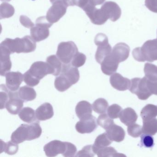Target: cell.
Returning <instances> with one entry per match:
<instances>
[{
	"label": "cell",
	"instance_id": "obj_1",
	"mask_svg": "<svg viewBox=\"0 0 157 157\" xmlns=\"http://www.w3.org/2000/svg\"><path fill=\"white\" fill-rule=\"evenodd\" d=\"M42 129L38 122L31 124L21 125L12 134L11 139L17 144H20L25 140H32L38 138L41 136Z\"/></svg>",
	"mask_w": 157,
	"mask_h": 157
},
{
	"label": "cell",
	"instance_id": "obj_2",
	"mask_svg": "<svg viewBox=\"0 0 157 157\" xmlns=\"http://www.w3.org/2000/svg\"><path fill=\"white\" fill-rule=\"evenodd\" d=\"M1 46L6 48L11 54L31 53L36 48V41L29 36L15 39L7 38L1 44Z\"/></svg>",
	"mask_w": 157,
	"mask_h": 157
},
{
	"label": "cell",
	"instance_id": "obj_3",
	"mask_svg": "<svg viewBox=\"0 0 157 157\" xmlns=\"http://www.w3.org/2000/svg\"><path fill=\"white\" fill-rule=\"evenodd\" d=\"M132 56L139 62L157 60V38L148 40L141 47L136 48L132 52Z\"/></svg>",
	"mask_w": 157,
	"mask_h": 157
},
{
	"label": "cell",
	"instance_id": "obj_4",
	"mask_svg": "<svg viewBox=\"0 0 157 157\" xmlns=\"http://www.w3.org/2000/svg\"><path fill=\"white\" fill-rule=\"evenodd\" d=\"M53 24L48 21L46 17H39L36 20L35 26L31 28V36L36 42L45 40L49 36V28Z\"/></svg>",
	"mask_w": 157,
	"mask_h": 157
},
{
	"label": "cell",
	"instance_id": "obj_5",
	"mask_svg": "<svg viewBox=\"0 0 157 157\" xmlns=\"http://www.w3.org/2000/svg\"><path fill=\"white\" fill-rule=\"evenodd\" d=\"M78 52V48L73 42H62L58 47L56 56L63 64H69Z\"/></svg>",
	"mask_w": 157,
	"mask_h": 157
},
{
	"label": "cell",
	"instance_id": "obj_6",
	"mask_svg": "<svg viewBox=\"0 0 157 157\" xmlns=\"http://www.w3.org/2000/svg\"><path fill=\"white\" fill-rule=\"evenodd\" d=\"M129 90L132 94H136L139 99L141 100H147L152 95L148 87L146 77L142 78H136L132 79Z\"/></svg>",
	"mask_w": 157,
	"mask_h": 157
},
{
	"label": "cell",
	"instance_id": "obj_7",
	"mask_svg": "<svg viewBox=\"0 0 157 157\" xmlns=\"http://www.w3.org/2000/svg\"><path fill=\"white\" fill-rule=\"evenodd\" d=\"M83 10L85 12L92 22L96 25H102L104 24L108 18L105 14L101 9H97L95 6L88 3Z\"/></svg>",
	"mask_w": 157,
	"mask_h": 157
},
{
	"label": "cell",
	"instance_id": "obj_8",
	"mask_svg": "<svg viewBox=\"0 0 157 157\" xmlns=\"http://www.w3.org/2000/svg\"><path fill=\"white\" fill-rule=\"evenodd\" d=\"M28 71L32 76L39 80L48 74L53 75L54 73V70L51 66L47 62L43 61L34 62Z\"/></svg>",
	"mask_w": 157,
	"mask_h": 157
},
{
	"label": "cell",
	"instance_id": "obj_9",
	"mask_svg": "<svg viewBox=\"0 0 157 157\" xmlns=\"http://www.w3.org/2000/svg\"><path fill=\"white\" fill-rule=\"evenodd\" d=\"M67 7L61 1L53 3L47 13L46 17L48 21L52 24L57 22L66 14Z\"/></svg>",
	"mask_w": 157,
	"mask_h": 157
},
{
	"label": "cell",
	"instance_id": "obj_10",
	"mask_svg": "<svg viewBox=\"0 0 157 157\" xmlns=\"http://www.w3.org/2000/svg\"><path fill=\"white\" fill-rule=\"evenodd\" d=\"M23 105L24 101L20 98L18 92L10 90L9 100L6 105L7 111L12 114H18L23 107Z\"/></svg>",
	"mask_w": 157,
	"mask_h": 157
},
{
	"label": "cell",
	"instance_id": "obj_11",
	"mask_svg": "<svg viewBox=\"0 0 157 157\" xmlns=\"http://www.w3.org/2000/svg\"><path fill=\"white\" fill-rule=\"evenodd\" d=\"M97 124L96 118L92 115L80 119V121L77 122L75 128L77 131L81 134L91 133L97 128Z\"/></svg>",
	"mask_w": 157,
	"mask_h": 157
},
{
	"label": "cell",
	"instance_id": "obj_12",
	"mask_svg": "<svg viewBox=\"0 0 157 157\" xmlns=\"http://www.w3.org/2000/svg\"><path fill=\"white\" fill-rule=\"evenodd\" d=\"M44 149L48 157H55L60 154L63 155L66 152L67 144L66 142H62L60 140H52L45 145Z\"/></svg>",
	"mask_w": 157,
	"mask_h": 157
},
{
	"label": "cell",
	"instance_id": "obj_13",
	"mask_svg": "<svg viewBox=\"0 0 157 157\" xmlns=\"http://www.w3.org/2000/svg\"><path fill=\"white\" fill-rule=\"evenodd\" d=\"M108 19L112 21H117L121 17V10L117 3L114 2L109 1L105 2L101 7Z\"/></svg>",
	"mask_w": 157,
	"mask_h": 157
},
{
	"label": "cell",
	"instance_id": "obj_14",
	"mask_svg": "<svg viewBox=\"0 0 157 157\" xmlns=\"http://www.w3.org/2000/svg\"><path fill=\"white\" fill-rule=\"evenodd\" d=\"M6 86L11 91H17L24 80V75L19 71H12L6 74Z\"/></svg>",
	"mask_w": 157,
	"mask_h": 157
},
{
	"label": "cell",
	"instance_id": "obj_15",
	"mask_svg": "<svg viewBox=\"0 0 157 157\" xmlns=\"http://www.w3.org/2000/svg\"><path fill=\"white\" fill-rule=\"evenodd\" d=\"M119 63L111 54L106 57L101 63V69L104 74L111 76L116 72Z\"/></svg>",
	"mask_w": 157,
	"mask_h": 157
},
{
	"label": "cell",
	"instance_id": "obj_16",
	"mask_svg": "<svg viewBox=\"0 0 157 157\" xmlns=\"http://www.w3.org/2000/svg\"><path fill=\"white\" fill-rule=\"evenodd\" d=\"M111 85L119 91H125L130 88L131 81L129 79L124 78L119 73H114L110 78Z\"/></svg>",
	"mask_w": 157,
	"mask_h": 157
},
{
	"label": "cell",
	"instance_id": "obj_17",
	"mask_svg": "<svg viewBox=\"0 0 157 157\" xmlns=\"http://www.w3.org/2000/svg\"><path fill=\"white\" fill-rule=\"evenodd\" d=\"M130 48L127 44L119 43L113 48L112 55L119 62L126 60L129 56Z\"/></svg>",
	"mask_w": 157,
	"mask_h": 157
},
{
	"label": "cell",
	"instance_id": "obj_18",
	"mask_svg": "<svg viewBox=\"0 0 157 157\" xmlns=\"http://www.w3.org/2000/svg\"><path fill=\"white\" fill-rule=\"evenodd\" d=\"M1 51V71L0 73L2 76H5L6 74L10 72L12 67L10 55L11 54L8 49L0 45Z\"/></svg>",
	"mask_w": 157,
	"mask_h": 157
},
{
	"label": "cell",
	"instance_id": "obj_19",
	"mask_svg": "<svg viewBox=\"0 0 157 157\" xmlns=\"http://www.w3.org/2000/svg\"><path fill=\"white\" fill-rule=\"evenodd\" d=\"M54 115L52 105L49 103H45L38 107L36 111V118L40 121L48 120Z\"/></svg>",
	"mask_w": 157,
	"mask_h": 157
},
{
	"label": "cell",
	"instance_id": "obj_20",
	"mask_svg": "<svg viewBox=\"0 0 157 157\" xmlns=\"http://www.w3.org/2000/svg\"><path fill=\"white\" fill-rule=\"evenodd\" d=\"M107 136L112 141L120 142L124 140L125 132L121 127L114 124L106 129Z\"/></svg>",
	"mask_w": 157,
	"mask_h": 157
},
{
	"label": "cell",
	"instance_id": "obj_21",
	"mask_svg": "<svg viewBox=\"0 0 157 157\" xmlns=\"http://www.w3.org/2000/svg\"><path fill=\"white\" fill-rule=\"evenodd\" d=\"M61 74L65 75L71 82L75 84L79 80V71L77 67H73L69 64H64L62 67Z\"/></svg>",
	"mask_w": 157,
	"mask_h": 157
},
{
	"label": "cell",
	"instance_id": "obj_22",
	"mask_svg": "<svg viewBox=\"0 0 157 157\" xmlns=\"http://www.w3.org/2000/svg\"><path fill=\"white\" fill-rule=\"evenodd\" d=\"M120 121L127 126L135 124L137 120L138 116L134 109L128 107L122 111L119 116Z\"/></svg>",
	"mask_w": 157,
	"mask_h": 157
},
{
	"label": "cell",
	"instance_id": "obj_23",
	"mask_svg": "<svg viewBox=\"0 0 157 157\" xmlns=\"http://www.w3.org/2000/svg\"><path fill=\"white\" fill-rule=\"evenodd\" d=\"M92 105L87 101H82L79 102L76 105V114L80 119L92 115Z\"/></svg>",
	"mask_w": 157,
	"mask_h": 157
},
{
	"label": "cell",
	"instance_id": "obj_24",
	"mask_svg": "<svg viewBox=\"0 0 157 157\" xmlns=\"http://www.w3.org/2000/svg\"><path fill=\"white\" fill-rule=\"evenodd\" d=\"M112 141L108 137L106 133H103L98 136L93 145V148L95 154L99 150L111 145Z\"/></svg>",
	"mask_w": 157,
	"mask_h": 157
},
{
	"label": "cell",
	"instance_id": "obj_25",
	"mask_svg": "<svg viewBox=\"0 0 157 157\" xmlns=\"http://www.w3.org/2000/svg\"><path fill=\"white\" fill-rule=\"evenodd\" d=\"M20 98L25 101H29L35 100L36 98V92L33 88L30 86H24L21 87L18 92Z\"/></svg>",
	"mask_w": 157,
	"mask_h": 157
},
{
	"label": "cell",
	"instance_id": "obj_26",
	"mask_svg": "<svg viewBox=\"0 0 157 157\" xmlns=\"http://www.w3.org/2000/svg\"><path fill=\"white\" fill-rule=\"evenodd\" d=\"M73 84L63 74L56 78L55 81V86L57 90L59 92H64L69 89Z\"/></svg>",
	"mask_w": 157,
	"mask_h": 157
},
{
	"label": "cell",
	"instance_id": "obj_27",
	"mask_svg": "<svg viewBox=\"0 0 157 157\" xmlns=\"http://www.w3.org/2000/svg\"><path fill=\"white\" fill-rule=\"evenodd\" d=\"M19 117L24 122L32 124L36 120V112L33 108L25 107L21 109L19 113Z\"/></svg>",
	"mask_w": 157,
	"mask_h": 157
},
{
	"label": "cell",
	"instance_id": "obj_28",
	"mask_svg": "<svg viewBox=\"0 0 157 157\" xmlns=\"http://www.w3.org/2000/svg\"><path fill=\"white\" fill-rule=\"evenodd\" d=\"M112 51V47L109 44L99 46L95 54L96 61L101 64L105 58L111 54Z\"/></svg>",
	"mask_w": 157,
	"mask_h": 157
},
{
	"label": "cell",
	"instance_id": "obj_29",
	"mask_svg": "<svg viewBox=\"0 0 157 157\" xmlns=\"http://www.w3.org/2000/svg\"><path fill=\"white\" fill-rule=\"evenodd\" d=\"M144 134L154 136L157 133V119L152 118L149 120H143L142 126Z\"/></svg>",
	"mask_w": 157,
	"mask_h": 157
},
{
	"label": "cell",
	"instance_id": "obj_30",
	"mask_svg": "<svg viewBox=\"0 0 157 157\" xmlns=\"http://www.w3.org/2000/svg\"><path fill=\"white\" fill-rule=\"evenodd\" d=\"M47 62L51 66L54 70L53 75L55 76H58L60 75L62 71V62L58 58L57 56L52 55L49 56L47 59Z\"/></svg>",
	"mask_w": 157,
	"mask_h": 157
},
{
	"label": "cell",
	"instance_id": "obj_31",
	"mask_svg": "<svg viewBox=\"0 0 157 157\" xmlns=\"http://www.w3.org/2000/svg\"><path fill=\"white\" fill-rule=\"evenodd\" d=\"M140 116L143 120L155 118L157 116V106L152 104L147 105L141 110Z\"/></svg>",
	"mask_w": 157,
	"mask_h": 157
},
{
	"label": "cell",
	"instance_id": "obj_32",
	"mask_svg": "<svg viewBox=\"0 0 157 157\" xmlns=\"http://www.w3.org/2000/svg\"><path fill=\"white\" fill-rule=\"evenodd\" d=\"M1 149L0 153L4 151L5 153L9 155H13L18 152L19 150V146L18 144L14 143L13 141H9L8 143H5L2 140H1Z\"/></svg>",
	"mask_w": 157,
	"mask_h": 157
},
{
	"label": "cell",
	"instance_id": "obj_33",
	"mask_svg": "<svg viewBox=\"0 0 157 157\" xmlns=\"http://www.w3.org/2000/svg\"><path fill=\"white\" fill-rule=\"evenodd\" d=\"M100 157H126L122 153H119L113 147H105L99 150L96 153Z\"/></svg>",
	"mask_w": 157,
	"mask_h": 157
},
{
	"label": "cell",
	"instance_id": "obj_34",
	"mask_svg": "<svg viewBox=\"0 0 157 157\" xmlns=\"http://www.w3.org/2000/svg\"><path fill=\"white\" fill-rule=\"evenodd\" d=\"M93 109L95 113L99 114L105 113L108 107L107 101L103 98H99L94 101L92 105Z\"/></svg>",
	"mask_w": 157,
	"mask_h": 157
},
{
	"label": "cell",
	"instance_id": "obj_35",
	"mask_svg": "<svg viewBox=\"0 0 157 157\" xmlns=\"http://www.w3.org/2000/svg\"><path fill=\"white\" fill-rule=\"evenodd\" d=\"M145 77L152 80H157V67L153 64L147 63L144 69Z\"/></svg>",
	"mask_w": 157,
	"mask_h": 157
},
{
	"label": "cell",
	"instance_id": "obj_36",
	"mask_svg": "<svg viewBox=\"0 0 157 157\" xmlns=\"http://www.w3.org/2000/svg\"><path fill=\"white\" fill-rule=\"evenodd\" d=\"M14 13V8L10 4L3 3L0 7V18L1 19L9 18L12 17Z\"/></svg>",
	"mask_w": 157,
	"mask_h": 157
},
{
	"label": "cell",
	"instance_id": "obj_37",
	"mask_svg": "<svg viewBox=\"0 0 157 157\" xmlns=\"http://www.w3.org/2000/svg\"><path fill=\"white\" fill-rule=\"evenodd\" d=\"M97 121L98 124L105 130L114 124L113 119L105 113L99 116Z\"/></svg>",
	"mask_w": 157,
	"mask_h": 157
},
{
	"label": "cell",
	"instance_id": "obj_38",
	"mask_svg": "<svg viewBox=\"0 0 157 157\" xmlns=\"http://www.w3.org/2000/svg\"><path fill=\"white\" fill-rule=\"evenodd\" d=\"M1 109L6 108V105L9 100V93L10 90L4 84L1 85Z\"/></svg>",
	"mask_w": 157,
	"mask_h": 157
},
{
	"label": "cell",
	"instance_id": "obj_39",
	"mask_svg": "<svg viewBox=\"0 0 157 157\" xmlns=\"http://www.w3.org/2000/svg\"><path fill=\"white\" fill-rule=\"evenodd\" d=\"M127 130L128 135L134 138L138 137L143 133L142 127L135 123L128 126Z\"/></svg>",
	"mask_w": 157,
	"mask_h": 157
},
{
	"label": "cell",
	"instance_id": "obj_40",
	"mask_svg": "<svg viewBox=\"0 0 157 157\" xmlns=\"http://www.w3.org/2000/svg\"><path fill=\"white\" fill-rule=\"evenodd\" d=\"M86 60V56L82 53L78 52L71 60V65L75 67H80L84 65Z\"/></svg>",
	"mask_w": 157,
	"mask_h": 157
},
{
	"label": "cell",
	"instance_id": "obj_41",
	"mask_svg": "<svg viewBox=\"0 0 157 157\" xmlns=\"http://www.w3.org/2000/svg\"><path fill=\"white\" fill-rule=\"evenodd\" d=\"M122 111V107L120 105L114 104L108 107L107 111V114L112 119H116L119 117Z\"/></svg>",
	"mask_w": 157,
	"mask_h": 157
},
{
	"label": "cell",
	"instance_id": "obj_42",
	"mask_svg": "<svg viewBox=\"0 0 157 157\" xmlns=\"http://www.w3.org/2000/svg\"><path fill=\"white\" fill-rule=\"evenodd\" d=\"M95 153L93 148V145H87L82 148L81 150L78 151L76 157H90L95 155Z\"/></svg>",
	"mask_w": 157,
	"mask_h": 157
},
{
	"label": "cell",
	"instance_id": "obj_43",
	"mask_svg": "<svg viewBox=\"0 0 157 157\" xmlns=\"http://www.w3.org/2000/svg\"><path fill=\"white\" fill-rule=\"evenodd\" d=\"M24 81L30 87H34L39 84L40 80L32 76L29 71H27L24 74Z\"/></svg>",
	"mask_w": 157,
	"mask_h": 157
},
{
	"label": "cell",
	"instance_id": "obj_44",
	"mask_svg": "<svg viewBox=\"0 0 157 157\" xmlns=\"http://www.w3.org/2000/svg\"><path fill=\"white\" fill-rule=\"evenodd\" d=\"M141 145L147 148L152 147L154 145V140L151 135L144 134L141 136Z\"/></svg>",
	"mask_w": 157,
	"mask_h": 157
},
{
	"label": "cell",
	"instance_id": "obj_45",
	"mask_svg": "<svg viewBox=\"0 0 157 157\" xmlns=\"http://www.w3.org/2000/svg\"><path fill=\"white\" fill-rule=\"evenodd\" d=\"M67 149L63 156L66 157H73L77 153V149L75 145L71 142H66Z\"/></svg>",
	"mask_w": 157,
	"mask_h": 157
},
{
	"label": "cell",
	"instance_id": "obj_46",
	"mask_svg": "<svg viewBox=\"0 0 157 157\" xmlns=\"http://www.w3.org/2000/svg\"><path fill=\"white\" fill-rule=\"evenodd\" d=\"M94 43L97 46L109 44L107 36L103 33H99L94 38Z\"/></svg>",
	"mask_w": 157,
	"mask_h": 157
},
{
	"label": "cell",
	"instance_id": "obj_47",
	"mask_svg": "<svg viewBox=\"0 0 157 157\" xmlns=\"http://www.w3.org/2000/svg\"><path fill=\"white\" fill-rule=\"evenodd\" d=\"M145 4L150 11L157 13V0H145Z\"/></svg>",
	"mask_w": 157,
	"mask_h": 157
},
{
	"label": "cell",
	"instance_id": "obj_48",
	"mask_svg": "<svg viewBox=\"0 0 157 157\" xmlns=\"http://www.w3.org/2000/svg\"><path fill=\"white\" fill-rule=\"evenodd\" d=\"M20 22L24 27L27 28H32L34 26L33 22L27 16L21 15L20 17Z\"/></svg>",
	"mask_w": 157,
	"mask_h": 157
},
{
	"label": "cell",
	"instance_id": "obj_49",
	"mask_svg": "<svg viewBox=\"0 0 157 157\" xmlns=\"http://www.w3.org/2000/svg\"><path fill=\"white\" fill-rule=\"evenodd\" d=\"M89 0H72V6H77L83 9L89 3Z\"/></svg>",
	"mask_w": 157,
	"mask_h": 157
},
{
	"label": "cell",
	"instance_id": "obj_50",
	"mask_svg": "<svg viewBox=\"0 0 157 157\" xmlns=\"http://www.w3.org/2000/svg\"><path fill=\"white\" fill-rule=\"evenodd\" d=\"M105 1V0H89V3L95 6L102 4Z\"/></svg>",
	"mask_w": 157,
	"mask_h": 157
},
{
	"label": "cell",
	"instance_id": "obj_51",
	"mask_svg": "<svg viewBox=\"0 0 157 157\" xmlns=\"http://www.w3.org/2000/svg\"><path fill=\"white\" fill-rule=\"evenodd\" d=\"M50 2L52 3H54L55 2H56L59 1H61V0H50Z\"/></svg>",
	"mask_w": 157,
	"mask_h": 157
},
{
	"label": "cell",
	"instance_id": "obj_52",
	"mask_svg": "<svg viewBox=\"0 0 157 157\" xmlns=\"http://www.w3.org/2000/svg\"><path fill=\"white\" fill-rule=\"evenodd\" d=\"M1 1H10V0H1Z\"/></svg>",
	"mask_w": 157,
	"mask_h": 157
},
{
	"label": "cell",
	"instance_id": "obj_53",
	"mask_svg": "<svg viewBox=\"0 0 157 157\" xmlns=\"http://www.w3.org/2000/svg\"><path fill=\"white\" fill-rule=\"evenodd\" d=\"M33 1H35V0H33Z\"/></svg>",
	"mask_w": 157,
	"mask_h": 157
},
{
	"label": "cell",
	"instance_id": "obj_54",
	"mask_svg": "<svg viewBox=\"0 0 157 157\" xmlns=\"http://www.w3.org/2000/svg\"></svg>",
	"mask_w": 157,
	"mask_h": 157
}]
</instances>
